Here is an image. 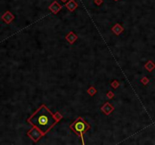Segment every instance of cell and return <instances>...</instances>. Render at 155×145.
<instances>
[{
	"label": "cell",
	"instance_id": "1",
	"mask_svg": "<svg viewBox=\"0 0 155 145\" xmlns=\"http://www.w3.org/2000/svg\"><path fill=\"white\" fill-rule=\"evenodd\" d=\"M29 121L43 134L46 133L56 122L53 115L44 106H42Z\"/></svg>",
	"mask_w": 155,
	"mask_h": 145
},
{
	"label": "cell",
	"instance_id": "2",
	"mask_svg": "<svg viewBox=\"0 0 155 145\" xmlns=\"http://www.w3.org/2000/svg\"><path fill=\"white\" fill-rule=\"evenodd\" d=\"M79 120H80V119H79ZM79 120L76 121V122L71 126V128H72L76 133L81 134V133H82L83 131H85L88 129V126L87 125V124H86L84 121L80 122Z\"/></svg>",
	"mask_w": 155,
	"mask_h": 145
},
{
	"label": "cell",
	"instance_id": "3",
	"mask_svg": "<svg viewBox=\"0 0 155 145\" xmlns=\"http://www.w3.org/2000/svg\"><path fill=\"white\" fill-rule=\"evenodd\" d=\"M50 9L54 11V12H57L60 9V5H59L56 2H54V3H52V5L50 6Z\"/></svg>",
	"mask_w": 155,
	"mask_h": 145
},
{
	"label": "cell",
	"instance_id": "4",
	"mask_svg": "<svg viewBox=\"0 0 155 145\" xmlns=\"http://www.w3.org/2000/svg\"><path fill=\"white\" fill-rule=\"evenodd\" d=\"M76 6H77V5H76V3L74 2V0H70V1L67 4V7L70 11L74 10Z\"/></svg>",
	"mask_w": 155,
	"mask_h": 145
},
{
	"label": "cell",
	"instance_id": "5",
	"mask_svg": "<svg viewBox=\"0 0 155 145\" xmlns=\"http://www.w3.org/2000/svg\"><path fill=\"white\" fill-rule=\"evenodd\" d=\"M62 1H63V2H65V0H62Z\"/></svg>",
	"mask_w": 155,
	"mask_h": 145
}]
</instances>
